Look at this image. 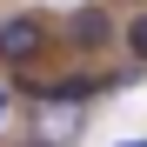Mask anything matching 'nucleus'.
Listing matches in <instances>:
<instances>
[{
    "mask_svg": "<svg viewBox=\"0 0 147 147\" xmlns=\"http://www.w3.org/2000/svg\"><path fill=\"white\" fill-rule=\"evenodd\" d=\"M120 147H147V140H120Z\"/></svg>",
    "mask_w": 147,
    "mask_h": 147,
    "instance_id": "6",
    "label": "nucleus"
},
{
    "mask_svg": "<svg viewBox=\"0 0 147 147\" xmlns=\"http://www.w3.org/2000/svg\"><path fill=\"white\" fill-rule=\"evenodd\" d=\"M27 54H40V20H0V60H27Z\"/></svg>",
    "mask_w": 147,
    "mask_h": 147,
    "instance_id": "1",
    "label": "nucleus"
},
{
    "mask_svg": "<svg viewBox=\"0 0 147 147\" xmlns=\"http://www.w3.org/2000/svg\"><path fill=\"white\" fill-rule=\"evenodd\" d=\"M127 47H134V60H147V13H140L134 27H127Z\"/></svg>",
    "mask_w": 147,
    "mask_h": 147,
    "instance_id": "4",
    "label": "nucleus"
},
{
    "mask_svg": "<svg viewBox=\"0 0 147 147\" xmlns=\"http://www.w3.org/2000/svg\"><path fill=\"white\" fill-rule=\"evenodd\" d=\"M67 34L80 40V47H100V40H107V13H100V7H87V13H74V20H67Z\"/></svg>",
    "mask_w": 147,
    "mask_h": 147,
    "instance_id": "3",
    "label": "nucleus"
},
{
    "mask_svg": "<svg viewBox=\"0 0 147 147\" xmlns=\"http://www.w3.org/2000/svg\"><path fill=\"white\" fill-rule=\"evenodd\" d=\"M80 134V114H74L67 100H47L40 107V147H60V140H74Z\"/></svg>",
    "mask_w": 147,
    "mask_h": 147,
    "instance_id": "2",
    "label": "nucleus"
},
{
    "mask_svg": "<svg viewBox=\"0 0 147 147\" xmlns=\"http://www.w3.org/2000/svg\"><path fill=\"white\" fill-rule=\"evenodd\" d=\"M0 120H7V87H0Z\"/></svg>",
    "mask_w": 147,
    "mask_h": 147,
    "instance_id": "5",
    "label": "nucleus"
}]
</instances>
